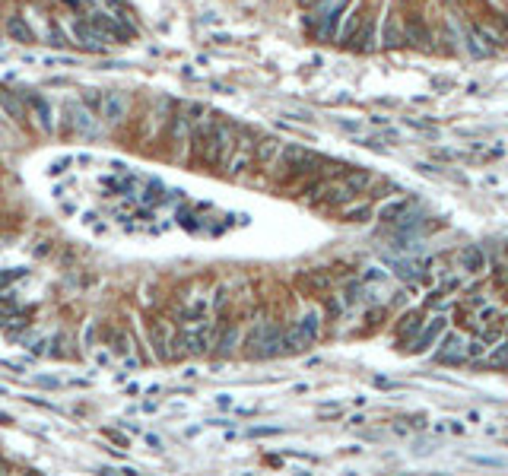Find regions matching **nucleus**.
I'll list each match as a JSON object with an SVG mask.
<instances>
[{"mask_svg":"<svg viewBox=\"0 0 508 476\" xmlns=\"http://www.w3.org/2000/svg\"><path fill=\"white\" fill-rule=\"evenodd\" d=\"M235 134H239V124H232L226 115H220V121H216L210 137H206V146H204V152H200V162H204L206 168L226 166V159H229L232 143H235Z\"/></svg>","mask_w":508,"mask_h":476,"instance_id":"1","label":"nucleus"},{"mask_svg":"<svg viewBox=\"0 0 508 476\" xmlns=\"http://www.w3.org/2000/svg\"><path fill=\"white\" fill-rule=\"evenodd\" d=\"M254 131L251 127H239V134H235V143H232V152H229L226 159V168L232 178H239L241 172H248V168H254Z\"/></svg>","mask_w":508,"mask_h":476,"instance_id":"2","label":"nucleus"},{"mask_svg":"<svg viewBox=\"0 0 508 476\" xmlns=\"http://www.w3.org/2000/svg\"><path fill=\"white\" fill-rule=\"evenodd\" d=\"M146 331H150V346L156 362H172L175 349H172V327L165 324L162 317H150L146 321Z\"/></svg>","mask_w":508,"mask_h":476,"instance_id":"3","label":"nucleus"},{"mask_svg":"<svg viewBox=\"0 0 508 476\" xmlns=\"http://www.w3.org/2000/svg\"><path fill=\"white\" fill-rule=\"evenodd\" d=\"M400 22H404V42L413 45V48L419 51H432V29L426 26V20H423V13H407V20L400 16Z\"/></svg>","mask_w":508,"mask_h":476,"instance_id":"4","label":"nucleus"},{"mask_svg":"<svg viewBox=\"0 0 508 476\" xmlns=\"http://www.w3.org/2000/svg\"><path fill=\"white\" fill-rule=\"evenodd\" d=\"M283 150V140L276 137H257L254 140V168H261V172H270L276 166V156Z\"/></svg>","mask_w":508,"mask_h":476,"instance_id":"5","label":"nucleus"},{"mask_svg":"<svg viewBox=\"0 0 508 476\" xmlns=\"http://www.w3.org/2000/svg\"><path fill=\"white\" fill-rule=\"evenodd\" d=\"M239 343H241L239 324H235V321H223V331H220V321H216V337H213V352H216V356L229 359Z\"/></svg>","mask_w":508,"mask_h":476,"instance_id":"6","label":"nucleus"},{"mask_svg":"<svg viewBox=\"0 0 508 476\" xmlns=\"http://www.w3.org/2000/svg\"><path fill=\"white\" fill-rule=\"evenodd\" d=\"M404 22H400V13L397 10H388L385 13V26H381V48H388V51H397V48H404Z\"/></svg>","mask_w":508,"mask_h":476,"instance_id":"7","label":"nucleus"},{"mask_svg":"<svg viewBox=\"0 0 508 476\" xmlns=\"http://www.w3.org/2000/svg\"><path fill=\"white\" fill-rule=\"evenodd\" d=\"M445 327H448V317L435 315L432 321H429V324L423 327V333H419V337L413 340V346H410V352H413V356H419V352H426L429 346H435V343H439V337H442V333H445Z\"/></svg>","mask_w":508,"mask_h":476,"instance_id":"8","label":"nucleus"},{"mask_svg":"<svg viewBox=\"0 0 508 476\" xmlns=\"http://www.w3.org/2000/svg\"><path fill=\"white\" fill-rule=\"evenodd\" d=\"M432 356L439 362H448V366H458V362H464V359H467V352H464V337H460V333H448Z\"/></svg>","mask_w":508,"mask_h":476,"instance_id":"9","label":"nucleus"},{"mask_svg":"<svg viewBox=\"0 0 508 476\" xmlns=\"http://www.w3.org/2000/svg\"><path fill=\"white\" fill-rule=\"evenodd\" d=\"M283 356V327L267 321L264 327V340H261V352H257V359H276Z\"/></svg>","mask_w":508,"mask_h":476,"instance_id":"10","label":"nucleus"},{"mask_svg":"<svg viewBox=\"0 0 508 476\" xmlns=\"http://www.w3.org/2000/svg\"><path fill=\"white\" fill-rule=\"evenodd\" d=\"M264 327H267V321H254L251 327H248V333L241 337V352H245L248 359H257V352H261V340H264Z\"/></svg>","mask_w":508,"mask_h":476,"instance_id":"11","label":"nucleus"},{"mask_svg":"<svg viewBox=\"0 0 508 476\" xmlns=\"http://www.w3.org/2000/svg\"><path fill=\"white\" fill-rule=\"evenodd\" d=\"M311 349V343L302 337V331L299 327H283V356H299V352Z\"/></svg>","mask_w":508,"mask_h":476,"instance_id":"12","label":"nucleus"},{"mask_svg":"<svg viewBox=\"0 0 508 476\" xmlns=\"http://www.w3.org/2000/svg\"><path fill=\"white\" fill-rule=\"evenodd\" d=\"M295 327H299V331H302V337L315 346L318 333H321V315H318V311H305V315L295 321Z\"/></svg>","mask_w":508,"mask_h":476,"instance_id":"13","label":"nucleus"},{"mask_svg":"<svg viewBox=\"0 0 508 476\" xmlns=\"http://www.w3.org/2000/svg\"><path fill=\"white\" fill-rule=\"evenodd\" d=\"M460 264H464V270H470V273H480V270L486 267V254H483L480 245H467V248L460 251Z\"/></svg>","mask_w":508,"mask_h":476,"instance_id":"14","label":"nucleus"},{"mask_svg":"<svg viewBox=\"0 0 508 476\" xmlns=\"http://www.w3.org/2000/svg\"><path fill=\"white\" fill-rule=\"evenodd\" d=\"M344 185L350 187L353 194H362L365 187H372V175L365 168H346L344 172Z\"/></svg>","mask_w":508,"mask_h":476,"instance_id":"15","label":"nucleus"},{"mask_svg":"<svg viewBox=\"0 0 508 476\" xmlns=\"http://www.w3.org/2000/svg\"><path fill=\"white\" fill-rule=\"evenodd\" d=\"M474 35H477V38H483V42H489V51L505 48V38H502L499 32H493V29H489L486 22H477V26H474Z\"/></svg>","mask_w":508,"mask_h":476,"instance_id":"16","label":"nucleus"},{"mask_svg":"<svg viewBox=\"0 0 508 476\" xmlns=\"http://www.w3.org/2000/svg\"><path fill=\"white\" fill-rule=\"evenodd\" d=\"M407 207H410V201H407V197H400V201H391V203H385V207L378 210V219H381V222H394Z\"/></svg>","mask_w":508,"mask_h":476,"instance_id":"17","label":"nucleus"},{"mask_svg":"<svg viewBox=\"0 0 508 476\" xmlns=\"http://www.w3.org/2000/svg\"><path fill=\"white\" fill-rule=\"evenodd\" d=\"M394 267V273L400 276V280H416L419 276V264L416 261H388Z\"/></svg>","mask_w":508,"mask_h":476,"instance_id":"18","label":"nucleus"},{"mask_svg":"<svg viewBox=\"0 0 508 476\" xmlns=\"http://www.w3.org/2000/svg\"><path fill=\"white\" fill-rule=\"evenodd\" d=\"M127 343H131V333L121 327V331L111 337V349L118 352V359H127V352H131V346H127Z\"/></svg>","mask_w":508,"mask_h":476,"instance_id":"19","label":"nucleus"},{"mask_svg":"<svg viewBox=\"0 0 508 476\" xmlns=\"http://www.w3.org/2000/svg\"><path fill=\"white\" fill-rule=\"evenodd\" d=\"M486 366H493V368H508V343H499V346H495V352L486 359Z\"/></svg>","mask_w":508,"mask_h":476,"instance_id":"20","label":"nucleus"},{"mask_svg":"<svg viewBox=\"0 0 508 476\" xmlns=\"http://www.w3.org/2000/svg\"><path fill=\"white\" fill-rule=\"evenodd\" d=\"M369 216H372V207H369V203H359V207L346 210V213H344V219H346V222H365V219H369Z\"/></svg>","mask_w":508,"mask_h":476,"instance_id":"21","label":"nucleus"},{"mask_svg":"<svg viewBox=\"0 0 508 476\" xmlns=\"http://www.w3.org/2000/svg\"><path fill=\"white\" fill-rule=\"evenodd\" d=\"M283 428L280 426H254V428H248V438H270V435H280Z\"/></svg>","mask_w":508,"mask_h":476,"instance_id":"22","label":"nucleus"},{"mask_svg":"<svg viewBox=\"0 0 508 476\" xmlns=\"http://www.w3.org/2000/svg\"><path fill=\"white\" fill-rule=\"evenodd\" d=\"M20 276H22V270H0V292L7 289L13 280H20Z\"/></svg>","mask_w":508,"mask_h":476,"instance_id":"23","label":"nucleus"},{"mask_svg":"<svg viewBox=\"0 0 508 476\" xmlns=\"http://www.w3.org/2000/svg\"><path fill=\"white\" fill-rule=\"evenodd\" d=\"M474 463H480V467H505V461L502 457H483V454H477V457H470Z\"/></svg>","mask_w":508,"mask_h":476,"instance_id":"24","label":"nucleus"},{"mask_svg":"<svg viewBox=\"0 0 508 476\" xmlns=\"http://www.w3.org/2000/svg\"><path fill=\"white\" fill-rule=\"evenodd\" d=\"M365 283H378V280H385V270H378V267H369V273L362 276Z\"/></svg>","mask_w":508,"mask_h":476,"instance_id":"25","label":"nucleus"},{"mask_svg":"<svg viewBox=\"0 0 508 476\" xmlns=\"http://www.w3.org/2000/svg\"><path fill=\"white\" fill-rule=\"evenodd\" d=\"M105 435H108L111 442H118V445H121V448H127V438H124L121 432H115V428H105Z\"/></svg>","mask_w":508,"mask_h":476,"instance_id":"26","label":"nucleus"},{"mask_svg":"<svg viewBox=\"0 0 508 476\" xmlns=\"http://www.w3.org/2000/svg\"><path fill=\"white\" fill-rule=\"evenodd\" d=\"M143 442L150 445V448H162V442H159V435H150V432H146V435H143Z\"/></svg>","mask_w":508,"mask_h":476,"instance_id":"27","label":"nucleus"},{"mask_svg":"<svg viewBox=\"0 0 508 476\" xmlns=\"http://www.w3.org/2000/svg\"><path fill=\"white\" fill-rule=\"evenodd\" d=\"M480 317H483V324H489L493 317H499V311H495V308H483V315H480Z\"/></svg>","mask_w":508,"mask_h":476,"instance_id":"28","label":"nucleus"},{"mask_svg":"<svg viewBox=\"0 0 508 476\" xmlns=\"http://www.w3.org/2000/svg\"><path fill=\"white\" fill-rule=\"evenodd\" d=\"M38 384L41 387H61V381L57 378H38Z\"/></svg>","mask_w":508,"mask_h":476,"instance_id":"29","label":"nucleus"},{"mask_svg":"<svg viewBox=\"0 0 508 476\" xmlns=\"http://www.w3.org/2000/svg\"><path fill=\"white\" fill-rule=\"evenodd\" d=\"M216 403H220V407H229V403H232V397H229V394H220V397H216Z\"/></svg>","mask_w":508,"mask_h":476,"instance_id":"30","label":"nucleus"},{"mask_svg":"<svg viewBox=\"0 0 508 476\" xmlns=\"http://www.w3.org/2000/svg\"><path fill=\"white\" fill-rule=\"evenodd\" d=\"M340 127L344 131H359V124H353V121H340Z\"/></svg>","mask_w":508,"mask_h":476,"instance_id":"31","label":"nucleus"},{"mask_svg":"<svg viewBox=\"0 0 508 476\" xmlns=\"http://www.w3.org/2000/svg\"><path fill=\"white\" fill-rule=\"evenodd\" d=\"M502 26H505V29H508V13H505V16H502Z\"/></svg>","mask_w":508,"mask_h":476,"instance_id":"32","label":"nucleus"},{"mask_svg":"<svg viewBox=\"0 0 508 476\" xmlns=\"http://www.w3.org/2000/svg\"><path fill=\"white\" fill-rule=\"evenodd\" d=\"M0 397H7V391H3V387H0Z\"/></svg>","mask_w":508,"mask_h":476,"instance_id":"33","label":"nucleus"},{"mask_svg":"<svg viewBox=\"0 0 508 476\" xmlns=\"http://www.w3.org/2000/svg\"><path fill=\"white\" fill-rule=\"evenodd\" d=\"M505 445H508V438H505Z\"/></svg>","mask_w":508,"mask_h":476,"instance_id":"34","label":"nucleus"}]
</instances>
